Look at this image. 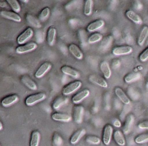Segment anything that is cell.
Listing matches in <instances>:
<instances>
[{"mask_svg": "<svg viewBox=\"0 0 148 146\" xmlns=\"http://www.w3.org/2000/svg\"><path fill=\"white\" fill-rule=\"evenodd\" d=\"M46 98V94L43 93H39L31 95L27 97L25 100V104L27 106H31L37 103L43 101Z\"/></svg>", "mask_w": 148, "mask_h": 146, "instance_id": "6da1fadb", "label": "cell"}, {"mask_svg": "<svg viewBox=\"0 0 148 146\" xmlns=\"http://www.w3.org/2000/svg\"><path fill=\"white\" fill-rule=\"evenodd\" d=\"M81 86H82V82L80 81H75V82L66 85L62 90V93L64 95H69V94L77 90Z\"/></svg>", "mask_w": 148, "mask_h": 146, "instance_id": "7a4b0ae2", "label": "cell"}, {"mask_svg": "<svg viewBox=\"0 0 148 146\" xmlns=\"http://www.w3.org/2000/svg\"><path fill=\"white\" fill-rule=\"evenodd\" d=\"M33 29L30 28V27H28V28L26 29L23 33H21V34L18 36V38H17V43L20 45L23 44V43H25L27 40H29V39L33 36Z\"/></svg>", "mask_w": 148, "mask_h": 146, "instance_id": "3957f363", "label": "cell"}, {"mask_svg": "<svg viewBox=\"0 0 148 146\" xmlns=\"http://www.w3.org/2000/svg\"><path fill=\"white\" fill-rule=\"evenodd\" d=\"M37 48V44L34 42L27 43L23 46H20L16 49V52L17 53H25L27 52H30L32 51L35 50Z\"/></svg>", "mask_w": 148, "mask_h": 146, "instance_id": "277c9868", "label": "cell"}, {"mask_svg": "<svg viewBox=\"0 0 148 146\" xmlns=\"http://www.w3.org/2000/svg\"><path fill=\"white\" fill-rule=\"evenodd\" d=\"M133 49L131 46H118L113 49V53L116 56H121V55L130 54L132 52Z\"/></svg>", "mask_w": 148, "mask_h": 146, "instance_id": "5b68a950", "label": "cell"}, {"mask_svg": "<svg viewBox=\"0 0 148 146\" xmlns=\"http://www.w3.org/2000/svg\"><path fill=\"white\" fill-rule=\"evenodd\" d=\"M113 132V127L112 126L107 124L103 130V140L106 145H108L110 144L111 139V135Z\"/></svg>", "mask_w": 148, "mask_h": 146, "instance_id": "8992f818", "label": "cell"}, {"mask_svg": "<svg viewBox=\"0 0 148 146\" xmlns=\"http://www.w3.org/2000/svg\"><path fill=\"white\" fill-rule=\"evenodd\" d=\"M0 15L2 17L8 20H13L17 23H20L21 22V17L20 15L15 12H9V11H1L0 12Z\"/></svg>", "mask_w": 148, "mask_h": 146, "instance_id": "52a82bcc", "label": "cell"}, {"mask_svg": "<svg viewBox=\"0 0 148 146\" xmlns=\"http://www.w3.org/2000/svg\"><path fill=\"white\" fill-rule=\"evenodd\" d=\"M51 67V64L49 62H45L43 63L40 67L38 69V70L36 71V74H35V76L36 78H40L43 76H44L45 74L49 70Z\"/></svg>", "mask_w": 148, "mask_h": 146, "instance_id": "ba28073f", "label": "cell"}, {"mask_svg": "<svg viewBox=\"0 0 148 146\" xmlns=\"http://www.w3.org/2000/svg\"><path fill=\"white\" fill-rule=\"evenodd\" d=\"M84 108L82 106H76L75 107V111H74V118L75 121L77 124H80L82 121V117H83Z\"/></svg>", "mask_w": 148, "mask_h": 146, "instance_id": "9c48e42d", "label": "cell"}, {"mask_svg": "<svg viewBox=\"0 0 148 146\" xmlns=\"http://www.w3.org/2000/svg\"><path fill=\"white\" fill-rule=\"evenodd\" d=\"M90 95V90L88 89L83 90L81 92L78 93L77 94L75 95V96L72 98V102L74 104H79L80 103L82 100H84L85 98H86L87 97H88V95Z\"/></svg>", "mask_w": 148, "mask_h": 146, "instance_id": "30bf717a", "label": "cell"}, {"mask_svg": "<svg viewBox=\"0 0 148 146\" xmlns=\"http://www.w3.org/2000/svg\"><path fill=\"white\" fill-rule=\"evenodd\" d=\"M52 119L54 121H62V122H69L72 119V117L69 114H62V113H54L52 115Z\"/></svg>", "mask_w": 148, "mask_h": 146, "instance_id": "8fae6325", "label": "cell"}, {"mask_svg": "<svg viewBox=\"0 0 148 146\" xmlns=\"http://www.w3.org/2000/svg\"><path fill=\"white\" fill-rule=\"evenodd\" d=\"M18 96L17 95H11L6 97L1 101V105L4 107H9L18 101Z\"/></svg>", "mask_w": 148, "mask_h": 146, "instance_id": "7c38bea8", "label": "cell"}, {"mask_svg": "<svg viewBox=\"0 0 148 146\" xmlns=\"http://www.w3.org/2000/svg\"><path fill=\"white\" fill-rule=\"evenodd\" d=\"M69 51L71 52V53H72L76 59H79V60H80V59H82V58H83V53H82L80 49H79L77 45L74 44V43L71 44L70 46H69Z\"/></svg>", "mask_w": 148, "mask_h": 146, "instance_id": "4fadbf2b", "label": "cell"}, {"mask_svg": "<svg viewBox=\"0 0 148 146\" xmlns=\"http://www.w3.org/2000/svg\"><path fill=\"white\" fill-rule=\"evenodd\" d=\"M115 93L116 95V96L121 100V102H123V104H130V98L127 97V95H126L125 93L124 92L121 88H115Z\"/></svg>", "mask_w": 148, "mask_h": 146, "instance_id": "5bb4252c", "label": "cell"}, {"mask_svg": "<svg viewBox=\"0 0 148 146\" xmlns=\"http://www.w3.org/2000/svg\"><path fill=\"white\" fill-rule=\"evenodd\" d=\"M134 117L132 114H130L127 117V120L125 121V124H124V127H123V132L125 134H129V132L131 130L133 124H134Z\"/></svg>", "mask_w": 148, "mask_h": 146, "instance_id": "9a60e30c", "label": "cell"}, {"mask_svg": "<svg viewBox=\"0 0 148 146\" xmlns=\"http://www.w3.org/2000/svg\"><path fill=\"white\" fill-rule=\"evenodd\" d=\"M89 80L93 83L96 84V85H99L101 87H103V88H107L108 87V84H107L106 81L99 76L92 75L89 77Z\"/></svg>", "mask_w": 148, "mask_h": 146, "instance_id": "2e32d148", "label": "cell"}, {"mask_svg": "<svg viewBox=\"0 0 148 146\" xmlns=\"http://www.w3.org/2000/svg\"><path fill=\"white\" fill-rule=\"evenodd\" d=\"M126 16H127L130 20H131L132 21L134 22L135 24L141 25L142 23H143V20H142L141 17H140L137 13H135L134 11H132V10H128V11L126 12Z\"/></svg>", "mask_w": 148, "mask_h": 146, "instance_id": "e0dca14e", "label": "cell"}, {"mask_svg": "<svg viewBox=\"0 0 148 146\" xmlns=\"http://www.w3.org/2000/svg\"><path fill=\"white\" fill-rule=\"evenodd\" d=\"M62 72L63 73H64L65 75H67L69 76L72 77L77 78L79 77V73L77 72V70L74 69L73 68L70 67V66H64L62 67Z\"/></svg>", "mask_w": 148, "mask_h": 146, "instance_id": "ac0fdd59", "label": "cell"}, {"mask_svg": "<svg viewBox=\"0 0 148 146\" xmlns=\"http://www.w3.org/2000/svg\"><path fill=\"white\" fill-rule=\"evenodd\" d=\"M22 82L26 85L28 88H30V90H36L38 89V87L36 85V82L30 77L27 76V75H25L22 77Z\"/></svg>", "mask_w": 148, "mask_h": 146, "instance_id": "d6986e66", "label": "cell"}, {"mask_svg": "<svg viewBox=\"0 0 148 146\" xmlns=\"http://www.w3.org/2000/svg\"><path fill=\"white\" fill-rule=\"evenodd\" d=\"M85 134V129H80V130H77L75 134L72 135V137L70 139L71 144L75 145L79 142L80 138H82V136Z\"/></svg>", "mask_w": 148, "mask_h": 146, "instance_id": "ffe728a7", "label": "cell"}, {"mask_svg": "<svg viewBox=\"0 0 148 146\" xmlns=\"http://www.w3.org/2000/svg\"><path fill=\"white\" fill-rule=\"evenodd\" d=\"M56 30L53 27H50L47 33V42L49 46H53L56 38Z\"/></svg>", "mask_w": 148, "mask_h": 146, "instance_id": "44dd1931", "label": "cell"}, {"mask_svg": "<svg viewBox=\"0 0 148 146\" xmlns=\"http://www.w3.org/2000/svg\"><path fill=\"white\" fill-rule=\"evenodd\" d=\"M104 25V21L102 20H96V21L92 22V23L89 25L88 26V31L89 32H92L95 31V30H98V29H100L101 27H102Z\"/></svg>", "mask_w": 148, "mask_h": 146, "instance_id": "7402d4cb", "label": "cell"}, {"mask_svg": "<svg viewBox=\"0 0 148 146\" xmlns=\"http://www.w3.org/2000/svg\"><path fill=\"white\" fill-rule=\"evenodd\" d=\"M148 37V27L147 26H144L142 30L141 33H140V36H139L138 40H137V43H138L139 46H143V44L145 42L146 39Z\"/></svg>", "mask_w": 148, "mask_h": 146, "instance_id": "603a6c76", "label": "cell"}, {"mask_svg": "<svg viewBox=\"0 0 148 146\" xmlns=\"http://www.w3.org/2000/svg\"><path fill=\"white\" fill-rule=\"evenodd\" d=\"M114 137L115 141L116 142L117 144L120 146H124L125 145L126 141L124 139V135H123L122 132L119 130H116L114 134Z\"/></svg>", "mask_w": 148, "mask_h": 146, "instance_id": "cb8c5ba5", "label": "cell"}, {"mask_svg": "<svg viewBox=\"0 0 148 146\" xmlns=\"http://www.w3.org/2000/svg\"><path fill=\"white\" fill-rule=\"evenodd\" d=\"M40 132L38 131H33L31 134L30 146H38L39 143H40Z\"/></svg>", "mask_w": 148, "mask_h": 146, "instance_id": "d4e9b609", "label": "cell"}, {"mask_svg": "<svg viewBox=\"0 0 148 146\" xmlns=\"http://www.w3.org/2000/svg\"><path fill=\"white\" fill-rule=\"evenodd\" d=\"M101 72L103 74L104 77L106 79H108V78L111 77V69H110V66L108 65V64L106 62H103L101 64Z\"/></svg>", "mask_w": 148, "mask_h": 146, "instance_id": "484cf974", "label": "cell"}, {"mask_svg": "<svg viewBox=\"0 0 148 146\" xmlns=\"http://www.w3.org/2000/svg\"><path fill=\"white\" fill-rule=\"evenodd\" d=\"M140 77H141L140 73H139V72H133V73H130L124 77V81L127 82V83H131V82L138 80L140 78Z\"/></svg>", "mask_w": 148, "mask_h": 146, "instance_id": "4316f807", "label": "cell"}, {"mask_svg": "<svg viewBox=\"0 0 148 146\" xmlns=\"http://www.w3.org/2000/svg\"><path fill=\"white\" fill-rule=\"evenodd\" d=\"M92 4L93 1L92 0H88L85 3V7H84V14L86 16L90 15L92 11Z\"/></svg>", "mask_w": 148, "mask_h": 146, "instance_id": "83f0119b", "label": "cell"}, {"mask_svg": "<svg viewBox=\"0 0 148 146\" xmlns=\"http://www.w3.org/2000/svg\"><path fill=\"white\" fill-rule=\"evenodd\" d=\"M7 3L10 5L11 8L12 9L13 11L15 12V13L20 12L21 10V7H20L19 1L17 0H7Z\"/></svg>", "mask_w": 148, "mask_h": 146, "instance_id": "f1b7e54d", "label": "cell"}, {"mask_svg": "<svg viewBox=\"0 0 148 146\" xmlns=\"http://www.w3.org/2000/svg\"><path fill=\"white\" fill-rule=\"evenodd\" d=\"M103 36L101 33H94L92 36H90V38H88V42L90 43H95L96 42L100 41V40L102 39Z\"/></svg>", "mask_w": 148, "mask_h": 146, "instance_id": "f546056e", "label": "cell"}, {"mask_svg": "<svg viewBox=\"0 0 148 146\" xmlns=\"http://www.w3.org/2000/svg\"><path fill=\"white\" fill-rule=\"evenodd\" d=\"M63 143V140L62 137L58 134L57 132H55L53 136V144L54 146H61Z\"/></svg>", "mask_w": 148, "mask_h": 146, "instance_id": "4dcf8cb0", "label": "cell"}, {"mask_svg": "<svg viewBox=\"0 0 148 146\" xmlns=\"http://www.w3.org/2000/svg\"><path fill=\"white\" fill-rule=\"evenodd\" d=\"M134 141H135L136 143H138V144L147 143V142H148V133L137 136L135 138V140H134Z\"/></svg>", "mask_w": 148, "mask_h": 146, "instance_id": "1f68e13d", "label": "cell"}, {"mask_svg": "<svg viewBox=\"0 0 148 146\" xmlns=\"http://www.w3.org/2000/svg\"><path fill=\"white\" fill-rule=\"evenodd\" d=\"M64 101H65L64 98H62V97H59V98H57L56 100H55L54 102H53V108H54L55 110L59 109V108H60V107L62 106V105H63L64 103Z\"/></svg>", "mask_w": 148, "mask_h": 146, "instance_id": "d6a6232c", "label": "cell"}, {"mask_svg": "<svg viewBox=\"0 0 148 146\" xmlns=\"http://www.w3.org/2000/svg\"><path fill=\"white\" fill-rule=\"evenodd\" d=\"M86 141L88 143L92 145H98L101 143V140L100 138H98L96 136H89V137H87Z\"/></svg>", "mask_w": 148, "mask_h": 146, "instance_id": "836d02e7", "label": "cell"}, {"mask_svg": "<svg viewBox=\"0 0 148 146\" xmlns=\"http://www.w3.org/2000/svg\"><path fill=\"white\" fill-rule=\"evenodd\" d=\"M49 13H50V9L49 7H46V8L43 9V10L40 12V15H39V18L40 20H45L49 15Z\"/></svg>", "mask_w": 148, "mask_h": 146, "instance_id": "e575fe53", "label": "cell"}, {"mask_svg": "<svg viewBox=\"0 0 148 146\" xmlns=\"http://www.w3.org/2000/svg\"><path fill=\"white\" fill-rule=\"evenodd\" d=\"M148 59V48L145 49L140 56V60L141 62H145Z\"/></svg>", "mask_w": 148, "mask_h": 146, "instance_id": "d590c367", "label": "cell"}, {"mask_svg": "<svg viewBox=\"0 0 148 146\" xmlns=\"http://www.w3.org/2000/svg\"><path fill=\"white\" fill-rule=\"evenodd\" d=\"M138 127L140 129H148V121H142L138 124Z\"/></svg>", "mask_w": 148, "mask_h": 146, "instance_id": "8d00e7d4", "label": "cell"}, {"mask_svg": "<svg viewBox=\"0 0 148 146\" xmlns=\"http://www.w3.org/2000/svg\"><path fill=\"white\" fill-rule=\"evenodd\" d=\"M114 125L116 127H121V121H120L119 119H115L114 121Z\"/></svg>", "mask_w": 148, "mask_h": 146, "instance_id": "74e56055", "label": "cell"}, {"mask_svg": "<svg viewBox=\"0 0 148 146\" xmlns=\"http://www.w3.org/2000/svg\"><path fill=\"white\" fill-rule=\"evenodd\" d=\"M0 7H7V3L4 1H0Z\"/></svg>", "mask_w": 148, "mask_h": 146, "instance_id": "f35d334b", "label": "cell"}, {"mask_svg": "<svg viewBox=\"0 0 148 146\" xmlns=\"http://www.w3.org/2000/svg\"><path fill=\"white\" fill-rule=\"evenodd\" d=\"M2 129H3V125H2V124H1V121H0V131H1Z\"/></svg>", "mask_w": 148, "mask_h": 146, "instance_id": "ab89813d", "label": "cell"}, {"mask_svg": "<svg viewBox=\"0 0 148 146\" xmlns=\"http://www.w3.org/2000/svg\"><path fill=\"white\" fill-rule=\"evenodd\" d=\"M146 87L148 89V76H147V82H146Z\"/></svg>", "mask_w": 148, "mask_h": 146, "instance_id": "60d3db41", "label": "cell"}, {"mask_svg": "<svg viewBox=\"0 0 148 146\" xmlns=\"http://www.w3.org/2000/svg\"><path fill=\"white\" fill-rule=\"evenodd\" d=\"M23 1V2H28V1Z\"/></svg>", "mask_w": 148, "mask_h": 146, "instance_id": "b9f144b4", "label": "cell"}, {"mask_svg": "<svg viewBox=\"0 0 148 146\" xmlns=\"http://www.w3.org/2000/svg\"><path fill=\"white\" fill-rule=\"evenodd\" d=\"M0 146H1V145H0Z\"/></svg>", "mask_w": 148, "mask_h": 146, "instance_id": "7bdbcfd3", "label": "cell"}]
</instances>
